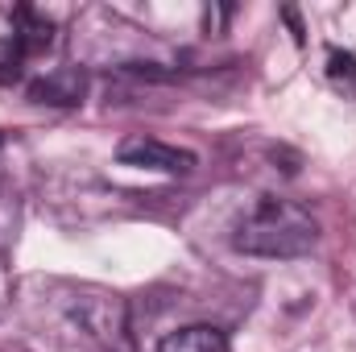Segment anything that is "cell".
<instances>
[{
  "mask_svg": "<svg viewBox=\"0 0 356 352\" xmlns=\"http://www.w3.org/2000/svg\"><path fill=\"white\" fill-rule=\"evenodd\" d=\"M83 95H88V75L79 67H58L29 83V99L50 104V108H75V104H83Z\"/></svg>",
  "mask_w": 356,
  "mask_h": 352,
  "instance_id": "3",
  "label": "cell"
},
{
  "mask_svg": "<svg viewBox=\"0 0 356 352\" xmlns=\"http://www.w3.org/2000/svg\"><path fill=\"white\" fill-rule=\"evenodd\" d=\"M13 21H17V25H13V42H8L13 54L29 58V54L50 50V42H54V25H50L42 13H33V8H17Z\"/></svg>",
  "mask_w": 356,
  "mask_h": 352,
  "instance_id": "4",
  "label": "cell"
},
{
  "mask_svg": "<svg viewBox=\"0 0 356 352\" xmlns=\"http://www.w3.org/2000/svg\"><path fill=\"white\" fill-rule=\"evenodd\" d=\"M232 245L249 257H273V262H290V257H307L319 245V224L302 203L290 199H261L241 224Z\"/></svg>",
  "mask_w": 356,
  "mask_h": 352,
  "instance_id": "1",
  "label": "cell"
},
{
  "mask_svg": "<svg viewBox=\"0 0 356 352\" xmlns=\"http://www.w3.org/2000/svg\"><path fill=\"white\" fill-rule=\"evenodd\" d=\"M116 158H120L124 166H141V170H166V175H186V170H195V154H191V150L166 145V141H158V137H145V133H137V137H124V141L116 145Z\"/></svg>",
  "mask_w": 356,
  "mask_h": 352,
  "instance_id": "2",
  "label": "cell"
},
{
  "mask_svg": "<svg viewBox=\"0 0 356 352\" xmlns=\"http://www.w3.org/2000/svg\"><path fill=\"white\" fill-rule=\"evenodd\" d=\"M327 75H332L336 83L356 88V54H348V50H332V54H327Z\"/></svg>",
  "mask_w": 356,
  "mask_h": 352,
  "instance_id": "6",
  "label": "cell"
},
{
  "mask_svg": "<svg viewBox=\"0 0 356 352\" xmlns=\"http://www.w3.org/2000/svg\"><path fill=\"white\" fill-rule=\"evenodd\" d=\"M158 352H232L228 344V336L220 332V328H211V323H191V328H178L170 332Z\"/></svg>",
  "mask_w": 356,
  "mask_h": 352,
  "instance_id": "5",
  "label": "cell"
}]
</instances>
